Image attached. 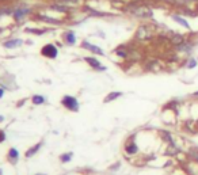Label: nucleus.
<instances>
[{
  "label": "nucleus",
  "mask_w": 198,
  "mask_h": 175,
  "mask_svg": "<svg viewBox=\"0 0 198 175\" xmlns=\"http://www.w3.org/2000/svg\"><path fill=\"white\" fill-rule=\"evenodd\" d=\"M156 33H155V27L149 23H140L137 28H136V33L133 35V41L138 44H147V42H152V39L155 38Z\"/></svg>",
  "instance_id": "f257e3e1"
},
{
  "label": "nucleus",
  "mask_w": 198,
  "mask_h": 175,
  "mask_svg": "<svg viewBox=\"0 0 198 175\" xmlns=\"http://www.w3.org/2000/svg\"><path fill=\"white\" fill-rule=\"evenodd\" d=\"M164 68L163 59L162 57H149L147 56V59L141 63V69L144 72H158L160 69Z\"/></svg>",
  "instance_id": "f03ea898"
},
{
  "label": "nucleus",
  "mask_w": 198,
  "mask_h": 175,
  "mask_svg": "<svg viewBox=\"0 0 198 175\" xmlns=\"http://www.w3.org/2000/svg\"><path fill=\"white\" fill-rule=\"evenodd\" d=\"M136 136H137L136 133L130 134V136L128 137V140L125 141V144H123V152H125L128 159L137 156L140 153V147H138L137 142H136Z\"/></svg>",
  "instance_id": "7ed1b4c3"
},
{
  "label": "nucleus",
  "mask_w": 198,
  "mask_h": 175,
  "mask_svg": "<svg viewBox=\"0 0 198 175\" xmlns=\"http://www.w3.org/2000/svg\"><path fill=\"white\" fill-rule=\"evenodd\" d=\"M197 41L194 38H191V37H187V39L185 41L183 44H180L179 46L176 48H172L176 53H179L180 56H190L191 52L194 50V46H195Z\"/></svg>",
  "instance_id": "20e7f679"
},
{
  "label": "nucleus",
  "mask_w": 198,
  "mask_h": 175,
  "mask_svg": "<svg viewBox=\"0 0 198 175\" xmlns=\"http://www.w3.org/2000/svg\"><path fill=\"white\" fill-rule=\"evenodd\" d=\"M182 105L183 103L179 99H171L162 107V111H172V113H175V116H179V110Z\"/></svg>",
  "instance_id": "39448f33"
},
{
  "label": "nucleus",
  "mask_w": 198,
  "mask_h": 175,
  "mask_svg": "<svg viewBox=\"0 0 198 175\" xmlns=\"http://www.w3.org/2000/svg\"><path fill=\"white\" fill-rule=\"evenodd\" d=\"M158 136H159L160 141H162L164 145L175 144V142H176L174 134H172L170 130H167V129H160V130H158Z\"/></svg>",
  "instance_id": "423d86ee"
},
{
  "label": "nucleus",
  "mask_w": 198,
  "mask_h": 175,
  "mask_svg": "<svg viewBox=\"0 0 198 175\" xmlns=\"http://www.w3.org/2000/svg\"><path fill=\"white\" fill-rule=\"evenodd\" d=\"M61 103H63L64 107H67L68 110H71V111H77L79 110V102H77L76 98L73 96H64L63 99H61Z\"/></svg>",
  "instance_id": "0eeeda50"
},
{
  "label": "nucleus",
  "mask_w": 198,
  "mask_h": 175,
  "mask_svg": "<svg viewBox=\"0 0 198 175\" xmlns=\"http://www.w3.org/2000/svg\"><path fill=\"white\" fill-rule=\"evenodd\" d=\"M180 152H182V149H180V147L175 142V144L166 145V148H164V151H163V155H164V156H168V157L174 159V157L178 156Z\"/></svg>",
  "instance_id": "6e6552de"
},
{
  "label": "nucleus",
  "mask_w": 198,
  "mask_h": 175,
  "mask_svg": "<svg viewBox=\"0 0 198 175\" xmlns=\"http://www.w3.org/2000/svg\"><path fill=\"white\" fill-rule=\"evenodd\" d=\"M113 53L118 57V59L126 61V60H128V54H129V46H128V44L118 45V46L113 50Z\"/></svg>",
  "instance_id": "1a4fd4ad"
},
{
  "label": "nucleus",
  "mask_w": 198,
  "mask_h": 175,
  "mask_svg": "<svg viewBox=\"0 0 198 175\" xmlns=\"http://www.w3.org/2000/svg\"><path fill=\"white\" fill-rule=\"evenodd\" d=\"M186 39H187V37L185 34H180V33L174 31L170 35V45H171V48H176V46H179L180 44H183Z\"/></svg>",
  "instance_id": "9d476101"
},
{
  "label": "nucleus",
  "mask_w": 198,
  "mask_h": 175,
  "mask_svg": "<svg viewBox=\"0 0 198 175\" xmlns=\"http://www.w3.org/2000/svg\"><path fill=\"white\" fill-rule=\"evenodd\" d=\"M84 61H86V63H87L92 69H95V71L105 72L106 69H107L105 65L101 64V61H99L98 59H95V57H84Z\"/></svg>",
  "instance_id": "9b49d317"
},
{
  "label": "nucleus",
  "mask_w": 198,
  "mask_h": 175,
  "mask_svg": "<svg viewBox=\"0 0 198 175\" xmlns=\"http://www.w3.org/2000/svg\"><path fill=\"white\" fill-rule=\"evenodd\" d=\"M57 48L55 46V45L49 44V45H45V46L42 48V50H41V54L48 57V59H56L57 57Z\"/></svg>",
  "instance_id": "f8f14e48"
},
{
  "label": "nucleus",
  "mask_w": 198,
  "mask_h": 175,
  "mask_svg": "<svg viewBox=\"0 0 198 175\" xmlns=\"http://www.w3.org/2000/svg\"><path fill=\"white\" fill-rule=\"evenodd\" d=\"M171 19L174 20V22H176L179 24V26H182L185 28H187L189 31L191 30V26H190V23L187 22V19L185 18V16H182L180 14H178V12H174V14H171Z\"/></svg>",
  "instance_id": "ddd939ff"
},
{
  "label": "nucleus",
  "mask_w": 198,
  "mask_h": 175,
  "mask_svg": "<svg viewBox=\"0 0 198 175\" xmlns=\"http://www.w3.org/2000/svg\"><path fill=\"white\" fill-rule=\"evenodd\" d=\"M81 46H83L84 49H87V50H90L91 53H94V54L96 56H105V52L102 50L99 46H96V45H92L90 44L88 41H83V44H81Z\"/></svg>",
  "instance_id": "4468645a"
},
{
  "label": "nucleus",
  "mask_w": 198,
  "mask_h": 175,
  "mask_svg": "<svg viewBox=\"0 0 198 175\" xmlns=\"http://www.w3.org/2000/svg\"><path fill=\"white\" fill-rule=\"evenodd\" d=\"M186 155L190 160L195 162L198 164V145H189L186 149Z\"/></svg>",
  "instance_id": "2eb2a0df"
},
{
  "label": "nucleus",
  "mask_w": 198,
  "mask_h": 175,
  "mask_svg": "<svg viewBox=\"0 0 198 175\" xmlns=\"http://www.w3.org/2000/svg\"><path fill=\"white\" fill-rule=\"evenodd\" d=\"M123 95V94L121 91H111L109 92L107 95L105 96V99H103V103H110V102H114V100H117L118 98H121Z\"/></svg>",
  "instance_id": "dca6fc26"
},
{
  "label": "nucleus",
  "mask_w": 198,
  "mask_h": 175,
  "mask_svg": "<svg viewBox=\"0 0 198 175\" xmlns=\"http://www.w3.org/2000/svg\"><path fill=\"white\" fill-rule=\"evenodd\" d=\"M198 65V60L197 57H189V59H185V67L187 69H194Z\"/></svg>",
  "instance_id": "f3484780"
},
{
  "label": "nucleus",
  "mask_w": 198,
  "mask_h": 175,
  "mask_svg": "<svg viewBox=\"0 0 198 175\" xmlns=\"http://www.w3.org/2000/svg\"><path fill=\"white\" fill-rule=\"evenodd\" d=\"M64 41L67 42L68 45H73L76 42V38H75V33L73 31H67L64 34Z\"/></svg>",
  "instance_id": "a211bd4d"
},
{
  "label": "nucleus",
  "mask_w": 198,
  "mask_h": 175,
  "mask_svg": "<svg viewBox=\"0 0 198 175\" xmlns=\"http://www.w3.org/2000/svg\"><path fill=\"white\" fill-rule=\"evenodd\" d=\"M41 147H42V144H41V142H38V144H35L34 147H33V148H30V149H29L27 152H26V156H27V157H31L33 155H35L37 152H38Z\"/></svg>",
  "instance_id": "6ab92c4d"
},
{
  "label": "nucleus",
  "mask_w": 198,
  "mask_h": 175,
  "mask_svg": "<svg viewBox=\"0 0 198 175\" xmlns=\"http://www.w3.org/2000/svg\"><path fill=\"white\" fill-rule=\"evenodd\" d=\"M20 44H22V41H20V39H11V41H7V42L4 44V46L8 48V49H12V48L19 46Z\"/></svg>",
  "instance_id": "aec40b11"
},
{
  "label": "nucleus",
  "mask_w": 198,
  "mask_h": 175,
  "mask_svg": "<svg viewBox=\"0 0 198 175\" xmlns=\"http://www.w3.org/2000/svg\"><path fill=\"white\" fill-rule=\"evenodd\" d=\"M7 156H8V159H11L12 162H15L16 159L19 157V152H18V151H16L15 148H11L10 151H8V155H7Z\"/></svg>",
  "instance_id": "412c9836"
},
{
  "label": "nucleus",
  "mask_w": 198,
  "mask_h": 175,
  "mask_svg": "<svg viewBox=\"0 0 198 175\" xmlns=\"http://www.w3.org/2000/svg\"><path fill=\"white\" fill-rule=\"evenodd\" d=\"M31 100H33V103H34V105H42L45 102V98L41 96V95H34Z\"/></svg>",
  "instance_id": "4be33fe9"
},
{
  "label": "nucleus",
  "mask_w": 198,
  "mask_h": 175,
  "mask_svg": "<svg viewBox=\"0 0 198 175\" xmlns=\"http://www.w3.org/2000/svg\"><path fill=\"white\" fill-rule=\"evenodd\" d=\"M27 12H29V10H18V11H16V12H15V19H16V20L22 19V18H23V16H24V15H26V14H27Z\"/></svg>",
  "instance_id": "5701e85b"
},
{
  "label": "nucleus",
  "mask_w": 198,
  "mask_h": 175,
  "mask_svg": "<svg viewBox=\"0 0 198 175\" xmlns=\"http://www.w3.org/2000/svg\"><path fill=\"white\" fill-rule=\"evenodd\" d=\"M72 156H73V153L72 152H68V153H64V155H61V157H60V160L63 162V163H67V162H69L72 159Z\"/></svg>",
  "instance_id": "b1692460"
},
{
  "label": "nucleus",
  "mask_w": 198,
  "mask_h": 175,
  "mask_svg": "<svg viewBox=\"0 0 198 175\" xmlns=\"http://www.w3.org/2000/svg\"><path fill=\"white\" fill-rule=\"evenodd\" d=\"M170 166H175V162H174V159H170V160H167L164 164L162 166L163 168H167V167H170Z\"/></svg>",
  "instance_id": "393cba45"
},
{
  "label": "nucleus",
  "mask_w": 198,
  "mask_h": 175,
  "mask_svg": "<svg viewBox=\"0 0 198 175\" xmlns=\"http://www.w3.org/2000/svg\"><path fill=\"white\" fill-rule=\"evenodd\" d=\"M119 167H121V162H117V163H114V164L110 167V170L111 171H117V170H119Z\"/></svg>",
  "instance_id": "a878e982"
},
{
  "label": "nucleus",
  "mask_w": 198,
  "mask_h": 175,
  "mask_svg": "<svg viewBox=\"0 0 198 175\" xmlns=\"http://www.w3.org/2000/svg\"><path fill=\"white\" fill-rule=\"evenodd\" d=\"M79 0H60L61 4H76Z\"/></svg>",
  "instance_id": "bb28decb"
},
{
  "label": "nucleus",
  "mask_w": 198,
  "mask_h": 175,
  "mask_svg": "<svg viewBox=\"0 0 198 175\" xmlns=\"http://www.w3.org/2000/svg\"><path fill=\"white\" fill-rule=\"evenodd\" d=\"M4 140H6V134H4L3 130H0V142H3Z\"/></svg>",
  "instance_id": "cd10ccee"
},
{
  "label": "nucleus",
  "mask_w": 198,
  "mask_h": 175,
  "mask_svg": "<svg viewBox=\"0 0 198 175\" xmlns=\"http://www.w3.org/2000/svg\"><path fill=\"white\" fill-rule=\"evenodd\" d=\"M191 96H193V98H197V99H198V91H194V92H193V94H191Z\"/></svg>",
  "instance_id": "c85d7f7f"
},
{
  "label": "nucleus",
  "mask_w": 198,
  "mask_h": 175,
  "mask_svg": "<svg viewBox=\"0 0 198 175\" xmlns=\"http://www.w3.org/2000/svg\"><path fill=\"white\" fill-rule=\"evenodd\" d=\"M3 94H4V90H3V88H0V98L3 96Z\"/></svg>",
  "instance_id": "c756f323"
},
{
  "label": "nucleus",
  "mask_w": 198,
  "mask_h": 175,
  "mask_svg": "<svg viewBox=\"0 0 198 175\" xmlns=\"http://www.w3.org/2000/svg\"><path fill=\"white\" fill-rule=\"evenodd\" d=\"M37 175H44V174H37Z\"/></svg>",
  "instance_id": "7c9ffc66"
},
{
  "label": "nucleus",
  "mask_w": 198,
  "mask_h": 175,
  "mask_svg": "<svg viewBox=\"0 0 198 175\" xmlns=\"http://www.w3.org/2000/svg\"><path fill=\"white\" fill-rule=\"evenodd\" d=\"M197 60H198V57H197Z\"/></svg>",
  "instance_id": "2f4dec72"
}]
</instances>
